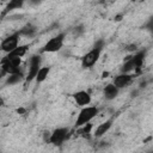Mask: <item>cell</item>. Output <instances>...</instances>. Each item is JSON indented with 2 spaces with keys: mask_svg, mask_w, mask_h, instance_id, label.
<instances>
[{
  "mask_svg": "<svg viewBox=\"0 0 153 153\" xmlns=\"http://www.w3.org/2000/svg\"><path fill=\"white\" fill-rule=\"evenodd\" d=\"M99 114V108L97 106H85L82 108L79 114H78V117L75 120V127H82L87 123H91V121Z\"/></svg>",
  "mask_w": 153,
  "mask_h": 153,
  "instance_id": "obj_1",
  "label": "cell"
},
{
  "mask_svg": "<svg viewBox=\"0 0 153 153\" xmlns=\"http://www.w3.org/2000/svg\"><path fill=\"white\" fill-rule=\"evenodd\" d=\"M65 32L57 33L56 36L51 37L50 39H48L45 42V44L42 47L41 53H56L59 51L62 47H63V42H65Z\"/></svg>",
  "mask_w": 153,
  "mask_h": 153,
  "instance_id": "obj_2",
  "label": "cell"
},
{
  "mask_svg": "<svg viewBox=\"0 0 153 153\" xmlns=\"http://www.w3.org/2000/svg\"><path fill=\"white\" fill-rule=\"evenodd\" d=\"M41 63H42V59H41V55L36 54V55H32L29 60V66H27V73H26V76H25V81L26 82H31L33 79L36 80V76L39 72V69L42 68L41 67Z\"/></svg>",
  "mask_w": 153,
  "mask_h": 153,
  "instance_id": "obj_3",
  "label": "cell"
},
{
  "mask_svg": "<svg viewBox=\"0 0 153 153\" xmlns=\"http://www.w3.org/2000/svg\"><path fill=\"white\" fill-rule=\"evenodd\" d=\"M19 39H20V35L19 32H13L12 35H10L8 37H6L5 39H2L1 42V50L6 54H10L11 51H13L14 49H17L19 47Z\"/></svg>",
  "mask_w": 153,
  "mask_h": 153,
  "instance_id": "obj_4",
  "label": "cell"
},
{
  "mask_svg": "<svg viewBox=\"0 0 153 153\" xmlns=\"http://www.w3.org/2000/svg\"><path fill=\"white\" fill-rule=\"evenodd\" d=\"M100 53H102V49L92 48L90 51H87L81 57V67L82 68H91L92 66H94L96 62L99 60Z\"/></svg>",
  "mask_w": 153,
  "mask_h": 153,
  "instance_id": "obj_5",
  "label": "cell"
},
{
  "mask_svg": "<svg viewBox=\"0 0 153 153\" xmlns=\"http://www.w3.org/2000/svg\"><path fill=\"white\" fill-rule=\"evenodd\" d=\"M68 135H69V129L68 128H66V127L56 128L51 131L49 142L53 143L54 146H61L65 142V140L68 137Z\"/></svg>",
  "mask_w": 153,
  "mask_h": 153,
  "instance_id": "obj_6",
  "label": "cell"
},
{
  "mask_svg": "<svg viewBox=\"0 0 153 153\" xmlns=\"http://www.w3.org/2000/svg\"><path fill=\"white\" fill-rule=\"evenodd\" d=\"M133 79H134V75H133V74H124V73H121V74H118V75H116V76L114 78L112 84L120 90V88H124V87H127L128 85H130L131 81H133Z\"/></svg>",
  "mask_w": 153,
  "mask_h": 153,
  "instance_id": "obj_7",
  "label": "cell"
},
{
  "mask_svg": "<svg viewBox=\"0 0 153 153\" xmlns=\"http://www.w3.org/2000/svg\"><path fill=\"white\" fill-rule=\"evenodd\" d=\"M73 99H74V102L79 106H82V108L88 106L90 103H91V100H92L91 94L87 91H78V92H75L73 94Z\"/></svg>",
  "mask_w": 153,
  "mask_h": 153,
  "instance_id": "obj_8",
  "label": "cell"
},
{
  "mask_svg": "<svg viewBox=\"0 0 153 153\" xmlns=\"http://www.w3.org/2000/svg\"><path fill=\"white\" fill-rule=\"evenodd\" d=\"M112 118H110V120H106V121H104L103 123H100L97 128H96V130H94V133H93V136L94 137H102L103 135H105L109 130H110V128H111V126H112Z\"/></svg>",
  "mask_w": 153,
  "mask_h": 153,
  "instance_id": "obj_9",
  "label": "cell"
},
{
  "mask_svg": "<svg viewBox=\"0 0 153 153\" xmlns=\"http://www.w3.org/2000/svg\"><path fill=\"white\" fill-rule=\"evenodd\" d=\"M118 92H120V90H118L112 82L108 84V85L104 87V90H103L104 97H105V99H108V100H112V99H115V98L118 96Z\"/></svg>",
  "mask_w": 153,
  "mask_h": 153,
  "instance_id": "obj_10",
  "label": "cell"
},
{
  "mask_svg": "<svg viewBox=\"0 0 153 153\" xmlns=\"http://www.w3.org/2000/svg\"><path fill=\"white\" fill-rule=\"evenodd\" d=\"M145 55L146 53L145 51H137L136 54H134L131 56V60L134 62V67H135V71H140V68L142 67L143 65V60H145Z\"/></svg>",
  "mask_w": 153,
  "mask_h": 153,
  "instance_id": "obj_11",
  "label": "cell"
},
{
  "mask_svg": "<svg viewBox=\"0 0 153 153\" xmlns=\"http://www.w3.org/2000/svg\"><path fill=\"white\" fill-rule=\"evenodd\" d=\"M18 32H19L20 36H24V37H32V36L36 35L37 29H36V26H33L32 24H26V25L23 26Z\"/></svg>",
  "mask_w": 153,
  "mask_h": 153,
  "instance_id": "obj_12",
  "label": "cell"
},
{
  "mask_svg": "<svg viewBox=\"0 0 153 153\" xmlns=\"http://www.w3.org/2000/svg\"><path fill=\"white\" fill-rule=\"evenodd\" d=\"M27 49H29V45H26V44H24V45H19L17 49H14L13 51H11V53L7 54L6 56H7V57H17V59H22V57L26 54Z\"/></svg>",
  "mask_w": 153,
  "mask_h": 153,
  "instance_id": "obj_13",
  "label": "cell"
},
{
  "mask_svg": "<svg viewBox=\"0 0 153 153\" xmlns=\"http://www.w3.org/2000/svg\"><path fill=\"white\" fill-rule=\"evenodd\" d=\"M23 0H11L7 5H6V7H5V11L2 12V17L7 13V12H11V11H13V10H19L22 6H23Z\"/></svg>",
  "mask_w": 153,
  "mask_h": 153,
  "instance_id": "obj_14",
  "label": "cell"
},
{
  "mask_svg": "<svg viewBox=\"0 0 153 153\" xmlns=\"http://www.w3.org/2000/svg\"><path fill=\"white\" fill-rule=\"evenodd\" d=\"M24 79V75L23 73H16V74H11V75H7L6 78V85H16L18 82H20L22 80Z\"/></svg>",
  "mask_w": 153,
  "mask_h": 153,
  "instance_id": "obj_15",
  "label": "cell"
},
{
  "mask_svg": "<svg viewBox=\"0 0 153 153\" xmlns=\"http://www.w3.org/2000/svg\"><path fill=\"white\" fill-rule=\"evenodd\" d=\"M135 71V67H134V62L131 60V56H129L127 59V61L123 63L122 68H121V73H124V74H130V72Z\"/></svg>",
  "mask_w": 153,
  "mask_h": 153,
  "instance_id": "obj_16",
  "label": "cell"
},
{
  "mask_svg": "<svg viewBox=\"0 0 153 153\" xmlns=\"http://www.w3.org/2000/svg\"><path fill=\"white\" fill-rule=\"evenodd\" d=\"M49 73H50V67H42L41 69H39V72H38V74H37V76H36V81L39 84V82H43L47 78H48V75H49Z\"/></svg>",
  "mask_w": 153,
  "mask_h": 153,
  "instance_id": "obj_17",
  "label": "cell"
},
{
  "mask_svg": "<svg viewBox=\"0 0 153 153\" xmlns=\"http://www.w3.org/2000/svg\"><path fill=\"white\" fill-rule=\"evenodd\" d=\"M92 128H93V126H92L91 123H87V124H85V126L80 127L79 133H80V135H81L82 137H87V139H88V137H90V134H91Z\"/></svg>",
  "mask_w": 153,
  "mask_h": 153,
  "instance_id": "obj_18",
  "label": "cell"
},
{
  "mask_svg": "<svg viewBox=\"0 0 153 153\" xmlns=\"http://www.w3.org/2000/svg\"><path fill=\"white\" fill-rule=\"evenodd\" d=\"M146 27H147L149 31H152V32H153V17H152V18L148 20V23H147Z\"/></svg>",
  "mask_w": 153,
  "mask_h": 153,
  "instance_id": "obj_19",
  "label": "cell"
},
{
  "mask_svg": "<svg viewBox=\"0 0 153 153\" xmlns=\"http://www.w3.org/2000/svg\"><path fill=\"white\" fill-rule=\"evenodd\" d=\"M78 32H82V26L75 27V30H74V33H75V35H78Z\"/></svg>",
  "mask_w": 153,
  "mask_h": 153,
  "instance_id": "obj_20",
  "label": "cell"
},
{
  "mask_svg": "<svg viewBox=\"0 0 153 153\" xmlns=\"http://www.w3.org/2000/svg\"><path fill=\"white\" fill-rule=\"evenodd\" d=\"M17 112H18V114H24V112H25V110H24V109H18V110H17Z\"/></svg>",
  "mask_w": 153,
  "mask_h": 153,
  "instance_id": "obj_21",
  "label": "cell"
},
{
  "mask_svg": "<svg viewBox=\"0 0 153 153\" xmlns=\"http://www.w3.org/2000/svg\"><path fill=\"white\" fill-rule=\"evenodd\" d=\"M147 153H153V151H151V152H147Z\"/></svg>",
  "mask_w": 153,
  "mask_h": 153,
  "instance_id": "obj_22",
  "label": "cell"
}]
</instances>
